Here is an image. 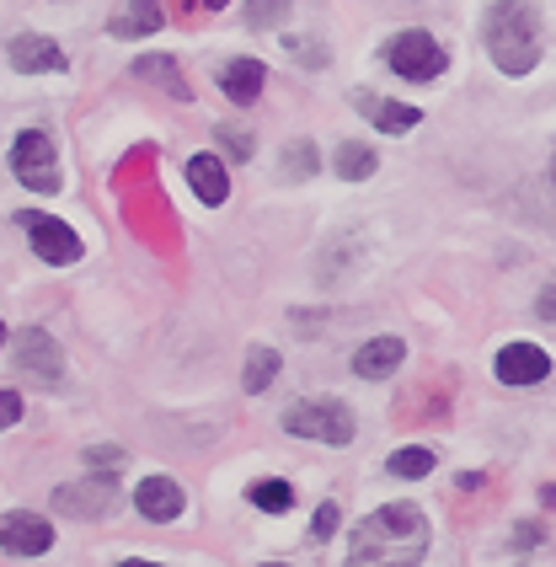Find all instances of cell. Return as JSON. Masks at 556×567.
<instances>
[{"label": "cell", "mask_w": 556, "mask_h": 567, "mask_svg": "<svg viewBox=\"0 0 556 567\" xmlns=\"http://www.w3.org/2000/svg\"><path fill=\"white\" fill-rule=\"evenodd\" d=\"M429 551V519L418 504H380L374 514H364V525L348 540L353 567L364 563H418Z\"/></svg>", "instance_id": "cell-1"}, {"label": "cell", "mask_w": 556, "mask_h": 567, "mask_svg": "<svg viewBox=\"0 0 556 567\" xmlns=\"http://www.w3.org/2000/svg\"><path fill=\"white\" fill-rule=\"evenodd\" d=\"M482 43L503 75H529L540 64V17L529 0H497L482 22Z\"/></svg>", "instance_id": "cell-2"}, {"label": "cell", "mask_w": 556, "mask_h": 567, "mask_svg": "<svg viewBox=\"0 0 556 567\" xmlns=\"http://www.w3.org/2000/svg\"><path fill=\"white\" fill-rule=\"evenodd\" d=\"M284 434H295V440H316V444H332V450H342V444H353V434H359V423H353V412L342 408L338 396H310V402H300V408L284 412Z\"/></svg>", "instance_id": "cell-3"}, {"label": "cell", "mask_w": 556, "mask_h": 567, "mask_svg": "<svg viewBox=\"0 0 556 567\" xmlns=\"http://www.w3.org/2000/svg\"><path fill=\"white\" fill-rule=\"evenodd\" d=\"M11 172H17V183L32 193H60L64 188L60 151H54V140H49L43 128H22V134L11 140Z\"/></svg>", "instance_id": "cell-4"}, {"label": "cell", "mask_w": 556, "mask_h": 567, "mask_svg": "<svg viewBox=\"0 0 556 567\" xmlns=\"http://www.w3.org/2000/svg\"><path fill=\"white\" fill-rule=\"evenodd\" d=\"M385 64H391L402 81H433V75H444L450 54H444V43H439L433 32L406 28V32H397V38L385 43Z\"/></svg>", "instance_id": "cell-5"}, {"label": "cell", "mask_w": 556, "mask_h": 567, "mask_svg": "<svg viewBox=\"0 0 556 567\" xmlns=\"http://www.w3.org/2000/svg\"><path fill=\"white\" fill-rule=\"evenodd\" d=\"M54 508L70 514V519H102V514H113V508H119V482H113V472L64 482V487H54Z\"/></svg>", "instance_id": "cell-6"}, {"label": "cell", "mask_w": 556, "mask_h": 567, "mask_svg": "<svg viewBox=\"0 0 556 567\" xmlns=\"http://www.w3.org/2000/svg\"><path fill=\"white\" fill-rule=\"evenodd\" d=\"M17 225L28 230L32 252L43 257V262H54V268H70L75 257H81V236L70 230L64 220H54V215H17Z\"/></svg>", "instance_id": "cell-7"}, {"label": "cell", "mask_w": 556, "mask_h": 567, "mask_svg": "<svg viewBox=\"0 0 556 567\" xmlns=\"http://www.w3.org/2000/svg\"><path fill=\"white\" fill-rule=\"evenodd\" d=\"M6 60H11V70H22V75H60V70H70L64 49L54 38H43V32H17L6 43Z\"/></svg>", "instance_id": "cell-8"}, {"label": "cell", "mask_w": 556, "mask_h": 567, "mask_svg": "<svg viewBox=\"0 0 556 567\" xmlns=\"http://www.w3.org/2000/svg\"><path fill=\"white\" fill-rule=\"evenodd\" d=\"M0 546H6L11 557H43V551L54 546V525H49L43 514L17 508V514H6V519H0Z\"/></svg>", "instance_id": "cell-9"}, {"label": "cell", "mask_w": 556, "mask_h": 567, "mask_svg": "<svg viewBox=\"0 0 556 567\" xmlns=\"http://www.w3.org/2000/svg\"><path fill=\"white\" fill-rule=\"evenodd\" d=\"M493 375L503 380V385H535V380L552 375V353L535 343H508V348H497Z\"/></svg>", "instance_id": "cell-10"}, {"label": "cell", "mask_w": 556, "mask_h": 567, "mask_svg": "<svg viewBox=\"0 0 556 567\" xmlns=\"http://www.w3.org/2000/svg\"><path fill=\"white\" fill-rule=\"evenodd\" d=\"M134 508H140L151 525H172V519H183L187 498L172 476H145V482L134 487Z\"/></svg>", "instance_id": "cell-11"}, {"label": "cell", "mask_w": 556, "mask_h": 567, "mask_svg": "<svg viewBox=\"0 0 556 567\" xmlns=\"http://www.w3.org/2000/svg\"><path fill=\"white\" fill-rule=\"evenodd\" d=\"M17 359H22V370H32L38 380H54L64 375V359H60V343L43 332V327H28L22 338H17Z\"/></svg>", "instance_id": "cell-12"}, {"label": "cell", "mask_w": 556, "mask_h": 567, "mask_svg": "<svg viewBox=\"0 0 556 567\" xmlns=\"http://www.w3.org/2000/svg\"><path fill=\"white\" fill-rule=\"evenodd\" d=\"M187 188L198 193V204L219 209V204L230 198V177H225V161L209 156V151H198V156L187 161Z\"/></svg>", "instance_id": "cell-13"}, {"label": "cell", "mask_w": 556, "mask_h": 567, "mask_svg": "<svg viewBox=\"0 0 556 567\" xmlns=\"http://www.w3.org/2000/svg\"><path fill=\"white\" fill-rule=\"evenodd\" d=\"M402 359H406L402 338H370V343L353 353V375L359 380H385V375L402 370Z\"/></svg>", "instance_id": "cell-14"}, {"label": "cell", "mask_w": 556, "mask_h": 567, "mask_svg": "<svg viewBox=\"0 0 556 567\" xmlns=\"http://www.w3.org/2000/svg\"><path fill=\"white\" fill-rule=\"evenodd\" d=\"M353 107H359V113H370L380 134H406V128L423 124V113H418L412 102H380L374 92H359L353 96Z\"/></svg>", "instance_id": "cell-15"}, {"label": "cell", "mask_w": 556, "mask_h": 567, "mask_svg": "<svg viewBox=\"0 0 556 567\" xmlns=\"http://www.w3.org/2000/svg\"><path fill=\"white\" fill-rule=\"evenodd\" d=\"M262 81H268V70L257 60H230L225 70H219V92L230 96L236 107H251L257 96H262Z\"/></svg>", "instance_id": "cell-16"}, {"label": "cell", "mask_w": 556, "mask_h": 567, "mask_svg": "<svg viewBox=\"0 0 556 567\" xmlns=\"http://www.w3.org/2000/svg\"><path fill=\"white\" fill-rule=\"evenodd\" d=\"M161 22H166L161 0H128V11H124V17H113V22H107V32H113V38H124V43H134V38H151Z\"/></svg>", "instance_id": "cell-17"}, {"label": "cell", "mask_w": 556, "mask_h": 567, "mask_svg": "<svg viewBox=\"0 0 556 567\" xmlns=\"http://www.w3.org/2000/svg\"><path fill=\"white\" fill-rule=\"evenodd\" d=\"M134 75H140V81H155V86H166V96L187 102V81L177 75V60H172V54H140Z\"/></svg>", "instance_id": "cell-18"}, {"label": "cell", "mask_w": 556, "mask_h": 567, "mask_svg": "<svg viewBox=\"0 0 556 567\" xmlns=\"http://www.w3.org/2000/svg\"><path fill=\"white\" fill-rule=\"evenodd\" d=\"M332 166H338L342 183H370L374 166H380V156H374L370 145H359V140H348V145H338V156H332Z\"/></svg>", "instance_id": "cell-19"}, {"label": "cell", "mask_w": 556, "mask_h": 567, "mask_svg": "<svg viewBox=\"0 0 556 567\" xmlns=\"http://www.w3.org/2000/svg\"><path fill=\"white\" fill-rule=\"evenodd\" d=\"M278 364H284V359H278L274 348H262V343L251 348V353H247V380H241V385H247V396H262V391L274 385Z\"/></svg>", "instance_id": "cell-20"}, {"label": "cell", "mask_w": 556, "mask_h": 567, "mask_svg": "<svg viewBox=\"0 0 556 567\" xmlns=\"http://www.w3.org/2000/svg\"><path fill=\"white\" fill-rule=\"evenodd\" d=\"M251 504L262 508V514H289L295 508V487L278 482V476H262V482H251Z\"/></svg>", "instance_id": "cell-21"}, {"label": "cell", "mask_w": 556, "mask_h": 567, "mask_svg": "<svg viewBox=\"0 0 556 567\" xmlns=\"http://www.w3.org/2000/svg\"><path fill=\"white\" fill-rule=\"evenodd\" d=\"M385 472L402 476V482H418V476L433 472V450H423V444H406V450H397V455L385 461Z\"/></svg>", "instance_id": "cell-22"}, {"label": "cell", "mask_w": 556, "mask_h": 567, "mask_svg": "<svg viewBox=\"0 0 556 567\" xmlns=\"http://www.w3.org/2000/svg\"><path fill=\"white\" fill-rule=\"evenodd\" d=\"M316 166H321L316 145H310V140H295V145H289V156H284V177L306 183V177H316Z\"/></svg>", "instance_id": "cell-23"}, {"label": "cell", "mask_w": 556, "mask_h": 567, "mask_svg": "<svg viewBox=\"0 0 556 567\" xmlns=\"http://www.w3.org/2000/svg\"><path fill=\"white\" fill-rule=\"evenodd\" d=\"M241 11H247V28H278V22H284V11H289V0H247V6H241Z\"/></svg>", "instance_id": "cell-24"}, {"label": "cell", "mask_w": 556, "mask_h": 567, "mask_svg": "<svg viewBox=\"0 0 556 567\" xmlns=\"http://www.w3.org/2000/svg\"><path fill=\"white\" fill-rule=\"evenodd\" d=\"M86 466H96V472H119V466H124V450H119V444H92V450H86Z\"/></svg>", "instance_id": "cell-25"}, {"label": "cell", "mask_w": 556, "mask_h": 567, "mask_svg": "<svg viewBox=\"0 0 556 567\" xmlns=\"http://www.w3.org/2000/svg\"><path fill=\"white\" fill-rule=\"evenodd\" d=\"M338 525H342L338 504H321V508H316V519H310V536L327 540V536H338Z\"/></svg>", "instance_id": "cell-26"}, {"label": "cell", "mask_w": 556, "mask_h": 567, "mask_svg": "<svg viewBox=\"0 0 556 567\" xmlns=\"http://www.w3.org/2000/svg\"><path fill=\"white\" fill-rule=\"evenodd\" d=\"M219 140H225V156H236V161H251V134H241V128H219Z\"/></svg>", "instance_id": "cell-27"}, {"label": "cell", "mask_w": 556, "mask_h": 567, "mask_svg": "<svg viewBox=\"0 0 556 567\" xmlns=\"http://www.w3.org/2000/svg\"><path fill=\"white\" fill-rule=\"evenodd\" d=\"M11 423H22V396L17 391H0V429H11Z\"/></svg>", "instance_id": "cell-28"}, {"label": "cell", "mask_w": 556, "mask_h": 567, "mask_svg": "<svg viewBox=\"0 0 556 567\" xmlns=\"http://www.w3.org/2000/svg\"><path fill=\"white\" fill-rule=\"evenodd\" d=\"M289 49H300V60L306 64H327V49H321V43H310V38H289Z\"/></svg>", "instance_id": "cell-29"}, {"label": "cell", "mask_w": 556, "mask_h": 567, "mask_svg": "<svg viewBox=\"0 0 556 567\" xmlns=\"http://www.w3.org/2000/svg\"><path fill=\"white\" fill-rule=\"evenodd\" d=\"M535 311L546 316V321H556V284H552V289H540V300H535Z\"/></svg>", "instance_id": "cell-30"}, {"label": "cell", "mask_w": 556, "mask_h": 567, "mask_svg": "<svg viewBox=\"0 0 556 567\" xmlns=\"http://www.w3.org/2000/svg\"><path fill=\"white\" fill-rule=\"evenodd\" d=\"M198 11H225V0H193Z\"/></svg>", "instance_id": "cell-31"}, {"label": "cell", "mask_w": 556, "mask_h": 567, "mask_svg": "<svg viewBox=\"0 0 556 567\" xmlns=\"http://www.w3.org/2000/svg\"><path fill=\"white\" fill-rule=\"evenodd\" d=\"M0 348H6V321H0Z\"/></svg>", "instance_id": "cell-32"}, {"label": "cell", "mask_w": 556, "mask_h": 567, "mask_svg": "<svg viewBox=\"0 0 556 567\" xmlns=\"http://www.w3.org/2000/svg\"><path fill=\"white\" fill-rule=\"evenodd\" d=\"M552 183H556V151H552Z\"/></svg>", "instance_id": "cell-33"}]
</instances>
